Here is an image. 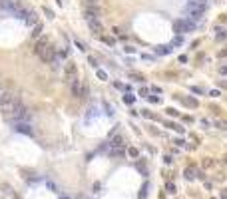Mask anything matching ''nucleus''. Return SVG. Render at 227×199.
<instances>
[{"label": "nucleus", "instance_id": "f257e3e1", "mask_svg": "<svg viewBox=\"0 0 227 199\" xmlns=\"http://www.w3.org/2000/svg\"><path fill=\"white\" fill-rule=\"evenodd\" d=\"M205 8H207L205 0H189L185 6V16L183 18L191 20V22H197L201 18V14L205 12Z\"/></svg>", "mask_w": 227, "mask_h": 199}, {"label": "nucleus", "instance_id": "f03ea898", "mask_svg": "<svg viewBox=\"0 0 227 199\" xmlns=\"http://www.w3.org/2000/svg\"><path fill=\"white\" fill-rule=\"evenodd\" d=\"M0 6L4 8L6 12L14 14L16 18H24V8L20 6L18 0H0Z\"/></svg>", "mask_w": 227, "mask_h": 199}, {"label": "nucleus", "instance_id": "7ed1b4c3", "mask_svg": "<svg viewBox=\"0 0 227 199\" xmlns=\"http://www.w3.org/2000/svg\"><path fill=\"white\" fill-rule=\"evenodd\" d=\"M6 118H8V119H12V121H24V119H28V118H30V112H28L26 108L22 106V108H18L16 112L8 113Z\"/></svg>", "mask_w": 227, "mask_h": 199}, {"label": "nucleus", "instance_id": "20e7f679", "mask_svg": "<svg viewBox=\"0 0 227 199\" xmlns=\"http://www.w3.org/2000/svg\"><path fill=\"white\" fill-rule=\"evenodd\" d=\"M193 28H195V22H191V20H187V18L177 20V22L174 24L175 32H189V30H193Z\"/></svg>", "mask_w": 227, "mask_h": 199}, {"label": "nucleus", "instance_id": "39448f33", "mask_svg": "<svg viewBox=\"0 0 227 199\" xmlns=\"http://www.w3.org/2000/svg\"><path fill=\"white\" fill-rule=\"evenodd\" d=\"M44 62H54V58H56V46H52V44H48L44 50H42L40 54H38Z\"/></svg>", "mask_w": 227, "mask_h": 199}, {"label": "nucleus", "instance_id": "423d86ee", "mask_svg": "<svg viewBox=\"0 0 227 199\" xmlns=\"http://www.w3.org/2000/svg\"><path fill=\"white\" fill-rule=\"evenodd\" d=\"M70 88H72V94L76 96V98H82L84 94H86V88L82 86V82L78 78H72V82H70Z\"/></svg>", "mask_w": 227, "mask_h": 199}, {"label": "nucleus", "instance_id": "0eeeda50", "mask_svg": "<svg viewBox=\"0 0 227 199\" xmlns=\"http://www.w3.org/2000/svg\"><path fill=\"white\" fill-rule=\"evenodd\" d=\"M86 22H88V26L92 28V32H96V34L102 32V22H100V18H86Z\"/></svg>", "mask_w": 227, "mask_h": 199}, {"label": "nucleus", "instance_id": "6e6552de", "mask_svg": "<svg viewBox=\"0 0 227 199\" xmlns=\"http://www.w3.org/2000/svg\"><path fill=\"white\" fill-rule=\"evenodd\" d=\"M86 18H100V8H98V6H90V4H88Z\"/></svg>", "mask_w": 227, "mask_h": 199}, {"label": "nucleus", "instance_id": "1a4fd4ad", "mask_svg": "<svg viewBox=\"0 0 227 199\" xmlns=\"http://www.w3.org/2000/svg\"><path fill=\"white\" fill-rule=\"evenodd\" d=\"M48 44H50V40H48L46 36H42V38L38 40V42H36V46H34V50H36V54H40L42 50H44V48L48 46Z\"/></svg>", "mask_w": 227, "mask_h": 199}, {"label": "nucleus", "instance_id": "9d476101", "mask_svg": "<svg viewBox=\"0 0 227 199\" xmlns=\"http://www.w3.org/2000/svg\"><path fill=\"white\" fill-rule=\"evenodd\" d=\"M16 132H20V133H32V129H30V126H28V124L18 121V124H16Z\"/></svg>", "mask_w": 227, "mask_h": 199}, {"label": "nucleus", "instance_id": "9b49d317", "mask_svg": "<svg viewBox=\"0 0 227 199\" xmlns=\"http://www.w3.org/2000/svg\"><path fill=\"white\" fill-rule=\"evenodd\" d=\"M155 52H157V54H169V52H171V44H167V46H160Z\"/></svg>", "mask_w": 227, "mask_h": 199}, {"label": "nucleus", "instance_id": "f8f14e48", "mask_svg": "<svg viewBox=\"0 0 227 199\" xmlns=\"http://www.w3.org/2000/svg\"><path fill=\"white\" fill-rule=\"evenodd\" d=\"M26 22H28V24H36V16H34V12H28L26 14Z\"/></svg>", "mask_w": 227, "mask_h": 199}, {"label": "nucleus", "instance_id": "ddd939ff", "mask_svg": "<svg viewBox=\"0 0 227 199\" xmlns=\"http://www.w3.org/2000/svg\"><path fill=\"white\" fill-rule=\"evenodd\" d=\"M40 32H42V24H36V26H34L32 36H34V38H38V36H40Z\"/></svg>", "mask_w": 227, "mask_h": 199}, {"label": "nucleus", "instance_id": "4468645a", "mask_svg": "<svg viewBox=\"0 0 227 199\" xmlns=\"http://www.w3.org/2000/svg\"><path fill=\"white\" fill-rule=\"evenodd\" d=\"M171 44H174V46H179V44H183V38H181V36H175Z\"/></svg>", "mask_w": 227, "mask_h": 199}, {"label": "nucleus", "instance_id": "2eb2a0df", "mask_svg": "<svg viewBox=\"0 0 227 199\" xmlns=\"http://www.w3.org/2000/svg\"><path fill=\"white\" fill-rule=\"evenodd\" d=\"M181 102H185L187 106H195V100H191V98H183Z\"/></svg>", "mask_w": 227, "mask_h": 199}, {"label": "nucleus", "instance_id": "dca6fc26", "mask_svg": "<svg viewBox=\"0 0 227 199\" xmlns=\"http://www.w3.org/2000/svg\"><path fill=\"white\" fill-rule=\"evenodd\" d=\"M185 175H187V179H193V177H195V175H193V169H191V167H189V169L185 171Z\"/></svg>", "mask_w": 227, "mask_h": 199}, {"label": "nucleus", "instance_id": "f3484780", "mask_svg": "<svg viewBox=\"0 0 227 199\" xmlns=\"http://www.w3.org/2000/svg\"><path fill=\"white\" fill-rule=\"evenodd\" d=\"M130 155H132V157H138V149H134V147H132V149H130Z\"/></svg>", "mask_w": 227, "mask_h": 199}, {"label": "nucleus", "instance_id": "a211bd4d", "mask_svg": "<svg viewBox=\"0 0 227 199\" xmlns=\"http://www.w3.org/2000/svg\"><path fill=\"white\" fill-rule=\"evenodd\" d=\"M127 102V104H132V102H134V96H126V98H124Z\"/></svg>", "mask_w": 227, "mask_h": 199}, {"label": "nucleus", "instance_id": "6ab92c4d", "mask_svg": "<svg viewBox=\"0 0 227 199\" xmlns=\"http://www.w3.org/2000/svg\"><path fill=\"white\" fill-rule=\"evenodd\" d=\"M98 76H100L102 80H106V72H102V70H98Z\"/></svg>", "mask_w": 227, "mask_h": 199}, {"label": "nucleus", "instance_id": "aec40b11", "mask_svg": "<svg viewBox=\"0 0 227 199\" xmlns=\"http://www.w3.org/2000/svg\"><path fill=\"white\" fill-rule=\"evenodd\" d=\"M88 4L90 6H98V0H88Z\"/></svg>", "mask_w": 227, "mask_h": 199}, {"label": "nucleus", "instance_id": "412c9836", "mask_svg": "<svg viewBox=\"0 0 227 199\" xmlns=\"http://www.w3.org/2000/svg\"><path fill=\"white\" fill-rule=\"evenodd\" d=\"M221 197H223V199H227V191H225V193H223V195H221Z\"/></svg>", "mask_w": 227, "mask_h": 199}, {"label": "nucleus", "instance_id": "4be33fe9", "mask_svg": "<svg viewBox=\"0 0 227 199\" xmlns=\"http://www.w3.org/2000/svg\"><path fill=\"white\" fill-rule=\"evenodd\" d=\"M0 92H2V90H0Z\"/></svg>", "mask_w": 227, "mask_h": 199}]
</instances>
